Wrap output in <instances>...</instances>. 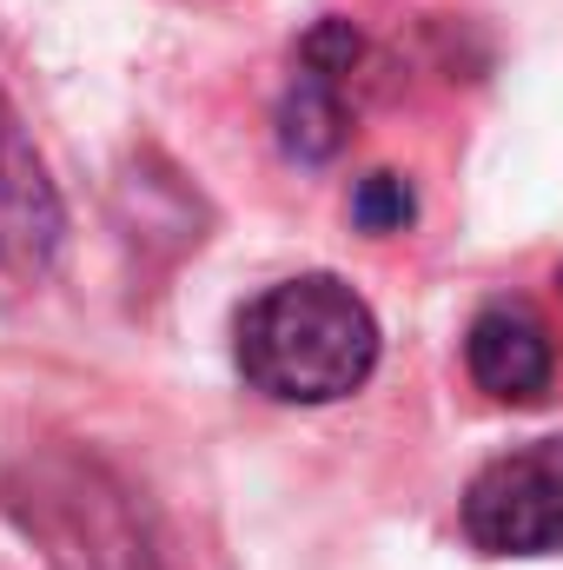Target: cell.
Wrapping results in <instances>:
<instances>
[{"mask_svg": "<svg viewBox=\"0 0 563 570\" xmlns=\"http://www.w3.org/2000/svg\"><path fill=\"white\" fill-rule=\"evenodd\" d=\"M7 504L47 544L53 570H152L127 498L80 458H40L7 478Z\"/></svg>", "mask_w": 563, "mask_h": 570, "instance_id": "obj_2", "label": "cell"}, {"mask_svg": "<svg viewBox=\"0 0 563 570\" xmlns=\"http://www.w3.org/2000/svg\"><path fill=\"white\" fill-rule=\"evenodd\" d=\"M464 538L491 558H551L563 551V438L517 444L491 458L464 491Z\"/></svg>", "mask_w": 563, "mask_h": 570, "instance_id": "obj_3", "label": "cell"}, {"mask_svg": "<svg viewBox=\"0 0 563 570\" xmlns=\"http://www.w3.org/2000/svg\"><path fill=\"white\" fill-rule=\"evenodd\" d=\"M60 239H67L60 193L27 140L13 100L0 94V266L20 279H40V273H53Z\"/></svg>", "mask_w": 563, "mask_h": 570, "instance_id": "obj_4", "label": "cell"}, {"mask_svg": "<svg viewBox=\"0 0 563 570\" xmlns=\"http://www.w3.org/2000/svg\"><path fill=\"white\" fill-rule=\"evenodd\" d=\"M298 67L318 73V80H345L358 67V27L352 20H318L305 40H298Z\"/></svg>", "mask_w": 563, "mask_h": 570, "instance_id": "obj_8", "label": "cell"}, {"mask_svg": "<svg viewBox=\"0 0 563 570\" xmlns=\"http://www.w3.org/2000/svg\"><path fill=\"white\" fill-rule=\"evenodd\" d=\"M279 140L292 159L318 166L345 146V100H338V80H318V73H298V87L285 94L279 107Z\"/></svg>", "mask_w": 563, "mask_h": 570, "instance_id": "obj_6", "label": "cell"}, {"mask_svg": "<svg viewBox=\"0 0 563 570\" xmlns=\"http://www.w3.org/2000/svg\"><path fill=\"white\" fill-rule=\"evenodd\" d=\"M412 213H418V199L398 173H365L358 193H352V226L358 233H405Z\"/></svg>", "mask_w": 563, "mask_h": 570, "instance_id": "obj_7", "label": "cell"}, {"mask_svg": "<svg viewBox=\"0 0 563 570\" xmlns=\"http://www.w3.org/2000/svg\"><path fill=\"white\" fill-rule=\"evenodd\" d=\"M464 365H471L477 392H491L504 405H537L557 379V345H551V325L524 298H497L471 318Z\"/></svg>", "mask_w": 563, "mask_h": 570, "instance_id": "obj_5", "label": "cell"}, {"mask_svg": "<svg viewBox=\"0 0 563 570\" xmlns=\"http://www.w3.org/2000/svg\"><path fill=\"white\" fill-rule=\"evenodd\" d=\"M372 365H378V318L332 273L285 279L239 312V372L253 392L279 405L352 399L372 379Z\"/></svg>", "mask_w": 563, "mask_h": 570, "instance_id": "obj_1", "label": "cell"}]
</instances>
